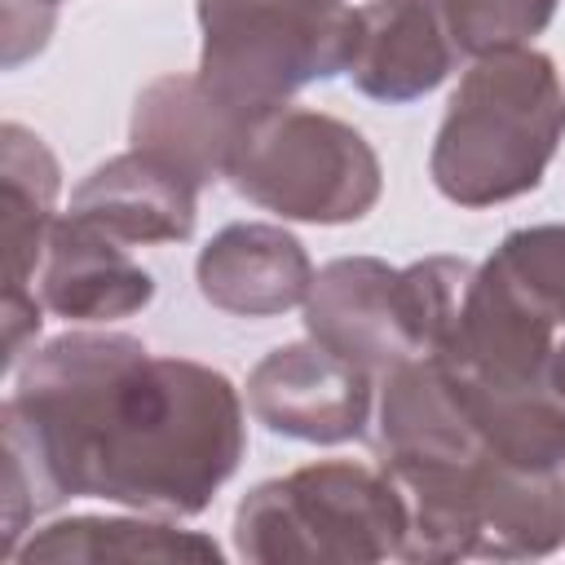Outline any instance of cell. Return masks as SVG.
I'll return each instance as SVG.
<instances>
[{
	"label": "cell",
	"instance_id": "2",
	"mask_svg": "<svg viewBox=\"0 0 565 565\" xmlns=\"http://www.w3.org/2000/svg\"><path fill=\"white\" fill-rule=\"evenodd\" d=\"M565 141V79L534 44L472 57L433 137L428 177L459 207L512 203L543 185Z\"/></svg>",
	"mask_w": 565,
	"mask_h": 565
},
{
	"label": "cell",
	"instance_id": "14",
	"mask_svg": "<svg viewBox=\"0 0 565 565\" xmlns=\"http://www.w3.org/2000/svg\"><path fill=\"white\" fill-rule=\"evenodd\" d=\"M13 561L35 565V561H199L216 565L221 547L216 539L199 530H181L172 516L137 512V516H57L49 525H35Z\"/></svg>",
	"mask_w": 565,
	"mask_h": 565
},
{
	"label": "cell",
	"instance_id": "6",
	"mask_svg": "<svg viewBox=\"0 0 565 565\" xmlns=\"http://www.w3.org/2000/svg\"><path fill=\"white\" fill-rule=\"evenodd\" d=\"M225 181L247 203L305 225H353L384 194V168L362 128L296 102L247 119Z\"/></svg>",
	"mask_w": 565,
	"mask_h": 565
},
{
	"label": "cell",
	"instance_id": "18",
	"mask_svg": "<svg viewBox=\"0 0 565 565\" xmlns=\"http://www.w3.org/2000/svg\"><path fill=\"white\" fill-rule=\"evenodd\" d=\"M62 4L66 0H0V35H4V53L0 57H4V71H18L35 53H44Z\"/></svg>",
	"mask_w": 565,
	"mask_h": 565
},
{
	"label": "cell",
	"instance_id": "4",
	"mask_svg": "<svg viewBox=\"0 0 565 565\" xmlns=\"http://www.w3.org/2000/svg\"><path fill=\"white\" fill-rule=\"evenodd\" d=\"M406 503L380 463L318 459L256 481L234 508V552L256 565L282 561H402Z\"/></svg>",
	"mask_w": 565,
	"mask_h": 565
},
{
	"label": "cell",
	"instance_id": "3",
	"mask_svg": "<svg viewBox=\"0 0 565 565\" xmlns=\"http://www.w3.org/2000/svg\"><path fill=\"white\" fill-rule=\"evenodd\" d=\"M384 472L406 503L402 561H534L565 547V468L472 455Z\"/></svg>",
	"mask_w": 565,
	"mask_h": 565
},
{
	"label": "cell",
	"instance_id": "16",
	"mask_svg": "<svg viewBox=\"0 0 565 565\" xmlns=\"http://www.w3.org/2000/svg\"><path fill=\"white\" fill-rule=\"evenodd\" d=\"M486 265L543 318L565 331V225H521L486 256Z\"/></svg>",
	"mask_w": 565,
	"mask_h": 565
},
{
	"label": "cell",
	"instance_id": "1",
	"mask_svg": "<svg viewBox=\"0 0 565 565\" xmlns=\"http://www.w3.org/2000/svg\"><path fill=\"white\" fill-rule=\"evenodd\" d=\"M53 494L154 516H199L238 472L247 411L207 362L150 353L128 331H66L18 362L0 406Z\"/></svg>",
	"mask_w": 565,
	"mask_h": 565
},
{
	"label": "cell",
	"instance_id": "7",
	"mask_svg": "<svg viewBox=\"0 0 565 565\" xmlns=\"http://www.w3.org/2000/svg\"><path fill=\"white\" fill-rule=\"evenodd\" d=\"M247 411L274 437L309 446L358 441L375 415V375L313 335L291 340L252 366Z\"/></svg>",
	"mask_w": 565,
	"mask_h": 565
},
{
	"label": "cell",
	"instance_id": "9",
	"mask_svg": "<svg viewBox=\"0 0 565 565\" xmlns=\"http://www.w3.org/2000/svg\"><path fill=\"white\" fill-rule=\"evenodd\" d=\"M35 296L66 322H119L154 300V274L124 238L79 212H62L35 269Z\"/></svg>",
	"mask_w": 565,
	"mask_h": 565
},
{
	"label": "cell",
	"instance_id": "11",
	"mask_svg": "<svg viewBox=\"0 0 565 565\" xmlns=\"http://www.w3.org/2000/svg\"><path fill=\"white\" fill-rule=\"evenodd\" d=\"M247 119L252 115L221 102L199 79V71L194 75H159L132 102L128 141H132V150L154 154L159 163L177 168L185 181H194L203 190V185L225 181Z\"/></svg>",
	"mask_w": 565,
	"mask_h": 565
},
{
	"label": "cell",
	"instance_id": "13",
	"mask_svg": "<svg viewBox=\"0 0 565 565\" xmlns=\"http://www.w3.org/2000/svg\"><path fill=\"white\" fill-rule=\"evenodd\" d=\"M71 212L124 243H185L199 221V185L146 150H124L71 190Z\"/></svg>",
	"mask_w": 565,
	"mask_h": 565
},
{
	"label": "cell",
	"instance_id": "20",
	"mask_svg": "<svg viewBox=\"0 0 565 565\" xmlns=\"http://www.w3.org/2000/svg\"><path fill=\"white\" fill-rule=\"evenodd\" d=\"M547 375H552V388L565 397V335L556 340V353H552V366H547Z\"/></svg>",
	"mask_w": 565,
	"mask_h": 565
},
{
	"label": "cell",
	"instance_id": "8",
	"mask_svg": "<svg viewBox=\"0 0 565 565\" xmlns=\"http://www.w3.org/2000/svg\"><path fill=\"white\" fill-rule=\"evenodd\" d=\"M305 331L335 349L340 358L366 366L375 380L411 358H419L406 300L402 269L380 256H335L313 274L305 296Z\"/></svg>",
	"mask_w": 565,
	"mask_h": 565
},
{
	"label": "cell",
	"instance_id": "17",
	"mask_svg": "<svg viewBox=\"0 0 565 565\" xmlns=\"http://www.w3.org/2000/svg\"><path fill=\"white\" fill-rule=\"evenodd\" d=\"M561 0H433L459 62L521 49L547 31Z\"/></svg>",
	"mask_w": 565,
	"mask_h": 565
},
{
	"label": "cell",
	"instance_id": "10",
	"mask_svg": "<svg viewBox=\"0 0 565 565\" xmlns=\"http://www.w3.org/2000/svg\"><path fill=\"white\" fill-rule=\"evenodd\" d=\"M313 274L305 243L269 221H234L216 230L194 260L199 296L234 318H274L305 305Z\"/></svg>",
	"mask_w": 565,
	"mask_h": 565
},
{
	"label": "cell",
	"instance_id": "5",
	"mask_svg": "<svg viewBox=\"0 0 565 565\" xmlns=\"http://www.w3.org/2000/svg\"><path fill=\"white\" fill-rule=\"evenodd\" d=\"M199 79L256 115L300 88L349 75L358 9L344 0H199Z\"/></svg>",
	"mask_w": 565,
	"mask_h": 565
},
{
	"label": "cell",
	"instance_id": "12",
	"mask_svg": "<svg viewBox=\"0 0 565 565\" xmlns=\"http://www.w3.org/2000/svg\"><path fill=\"white\" fill-rule=\"evenodd\" d=\"M459 66L433 0H371L358 9L349 79L362 97L406 106L428 97Z\"/></svg>",
	"mask_w": 565,
	"mask_h": 565
},
{
	"label": "cell",
	"instance_id": "19",
	"mask_svg": "<svg viewBox=\"0 0 565 565\" xmlns=\"http://www.w3.org/2000/svg\"><path fill=\"white\" fill-rule=\"evenodd\" d=\"M0 318H4V375H9L35 349V335L44 327V305L35 291H4Z\"/></svg>",
	"mask_w": 565,
	"mask_h": 565
},
{
	"label": "cell",
	"instance_id": "15",
	"mask_svg": "<svg viewBox=\"0 0 565 565\" xmlns=\"http://www.w3.org/2000/svg\"><path fill=\"white\" fill-rule=\"evenodd\" d=\"M62 168L40 132L18 119L0 124V221H4V291H35V269L57 221Z\"/></svg>",
	"mask_w": 565,
	"mask_h": 565
}]
</instances>
